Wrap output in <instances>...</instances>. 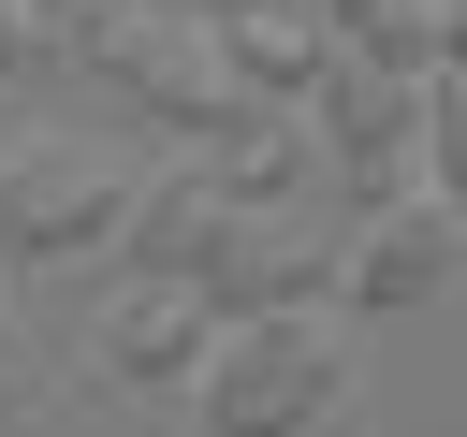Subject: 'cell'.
Returning a JSON list of instances; mask_svg holds the SVG:
<instances>
[{
	"instance_id": "cell-1",
	"label": "cell",
	"mask_w": 467,
	"mask_h": 437,
	"mask_svg": "<svg viewBox=\"0 0 467 437\" xmlns=\"http://www.w3.org/2000/svg\"><path fill=\"white\" fill-rule=\"evenodd\" d=\"M131 248H146V277H175V291H204L219 320H263V306H306L350 248H321V218H277V204H234L219 175H190V189H146V218H131Z\"/></svg>"
},
{
	"instance_id": "cell-2",
	"label": "cell",
	"mask_w": 467,
	"mask_h": 437,
	"mask_svg": "<svg viewBox=\"0 0 467 437\" xmlns=\"http://www.w3.org/2000/svg\"><path fill=\"white\" fill-rule=\"evenodd\" d=\"M336 393H350V350H336L321 306L219 320V350H204V379H190L204 437H306V422H336Z\"/></svg>"
},
{
	"instance_id": "cell-6",
	"label": "cell",
	"mask_w": 467,
	"mask_h": 437,
	"mask_svg": "<svg viewBox=\"0 0 467 437\" xmlns=\"http://www.w3.org/2000/svg\"><path fill=\"white\" fill-rule=\"evenodd\" d=\"M204 350H219V306L175 291V277H146V291L102 320V379H204Z\"/></svg>"
},
{
	"instance_id": "cell-5",
	"label": "cell",
	"mask_w": 467,
	"mask_h": 437,
	"mask_svg": "<svg viewBox=\"0 0 467 437\" xmlns=\"http://www.w3.org/2000/svg\"><path fill=\"white\" fill-rule=\"evenodd\" d=\"M131 204H146V189H117L88 146H15V160H0V248H29V262H44V248L117 233Z\"/></svg>"
},
{
	"instance_id": "cell-7",
	"label": "cell",
	"mask_w": 467,
	"mask_h": 437,
	"mask_svg": "<svg viewBox=\"0 0 467 437\" xmlns=\"http://www.w3.org/2000/svg\"><path fill=\"white\" fill-rule=\"evenodd\" d=\"M423 175H438V204L467 218V73H438V87H423Z\"/></svg>"
},
{
	"instance_id": "cell-8",
	"label": "cell",
	"mask_w": 467,
	"mask_h": 437,
	"mask_svg": "<svg viewBox=\"0 0 467 437\" xmlns=\"http://www.w3.org/2000/svg\"><path fill=\"white\" fill-rule=\"evenodd\" d=\"M15 58H29V0H0V73H15Z\"/></svg>"
},
{
	"instance_id": "cell-4",
	"label": "cell",
	"mask_w": 467,
	"mask_h": 437,
	"mask_svg": "<svg viewBox=\"0 0 467 437\" xmlns=\"http://www.w3.org/2000/svg\"><path fill=\"white\" fill-rule=\"evenodd\" d=\"M452 277H467V218L423 189V204H379V218L350 233L336 306H350V320H379V306H423V291H452Z\"/></svg>"
},
{
	"instance_id": "cell-3",
	"label": "cell",
	"mask_w": 467,
	"mask_h": 437,
	"mask_svg": "<svg viewBox=\"0 0 467 437\" xmlns=\"http://www.w3.org/2000/svg\"><path fill=\"white\" fill-rule=\"evenodd\" d=\"M88 58H102V73H117L146 117H175V131H219V146H248V131H263V87H234L219 29H175V15L88 0Z\"/></svg>"
}]
</instances>
